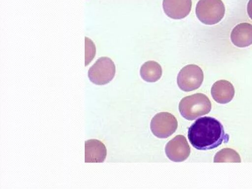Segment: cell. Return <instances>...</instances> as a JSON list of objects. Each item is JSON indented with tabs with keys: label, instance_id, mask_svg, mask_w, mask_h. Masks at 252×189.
Listing matches in <instances>:
<instances>
[{
	"label": "cell",
	"instance_id": "obj_1",
	"mask_svg": "<svg viewBox=\"0 0 252 189\" xmlns=\"http://www.w3.org/2000/svg\"><path fill=\"white\" fill-rule=\"evenodd\" d=\"M188 137L192 145L199 150L216 148L223 143H227L230 138L221 122L210 117L196 120L189 127Z\"/></svg>",
	"mask_w": 252,
	"mask_h": 189
},
{
	"label": "cell",
	"instance_id": "obj_2",
	"mask_svg": "<svg viewBox=\"0 0 252 189\" xmlns=\"http://www.w3.org/2000/svg\"><path fill=\"white\" fill-rule=\"evenodd\" d=\"M212 105L206 95L198 93L186 96L180 101L179 110L182 116L193 121L210 112Z\"/></svg>",
	"mask_w": 252,
	"mask_h": 189
},
{
	"label": "cell",
	"instance_id": "obj_3",
	"mask_svg": "<svg viewBox=\"0 0 252 189\" xmlns=\"http://www.w3.org/2000/svg\"><path fill=\"white\" fill-rule=\"evenodd\" d=\"M195 14L200 22L212 25L221 21L225 14V7L222 0H199Z\"/></svg>",
	"mask_w": 252,
	"mask_h": 189
},
{
	"label": "cell",
	"instance_id": "obj_4",
	"mask_svg": "<svg viewBox=\"0 0 252 189\" xmlns=\"http://www.w3.org/2000/svg\"><path fill=\"white\" fill-rule=\"evenodd\" d=\"M115 64L110 58L102 57L89 70L90 81L97 85H105L110 82L115 76Z\"/></svg>",
	"mask_w": 252,
	"mask_h": 189
},
{
	"label": "cell",
	"instance_id": "obj_5",
	"mask_svg": "<svg viewBox=\"0 0 252 189\" xmlns=\"http://www.w3.org/2000/svg\"><path fill=\"white\" fill-rule=\"evenodd\" d=\"M204 79V72L201 68L195 64H189L184 66L179 72L177 85L182 90L190 92L200 87Z\"/></svg>",
	"mask_w": 252,
	"mask_h": 189
},
{
	"label": "cell",
	"instance_id": "obj_6",
	"mask_svg": "<svg viewBox=\"0 0 252 189\" xmlns=\"http://www.w3.org/2000/svg\"><path fill=\"white\" fill-rule=\"evenodd\" d=\"M178 122L176 117L168 112L157 114L151 120V130L159 138H167L177 129Z\"/></svg>",
	"mask_w": 252,
	"mask_h": 189
},
{
	"label": "cell",
	"instance_id": "obj_7",
	"mask_svg": "<svg viewBox=\"0 0 252 189\" xmlns=\"http://www.w3.org/2000/svg\"><path fill=\"white\" fill-rule=\"evenodd\" d=\"M165 152L170 160L175 162H181L189 157L190 149L185 137L179 135L167 144Z\"/></svg>",
	"mask_w": 252,
	"mask_h": 189
},
{
	"label": "cell",
	"instance_id": "obj_8",
	"mask_svg": "<svg viewBox=\"0 0 252 189\" xmlns=\"http://www.w3.org/2000/svg\"><path fill=\"white\" fill-rule=\"evenodd\" d=\"M192 7V0H163V8L165 14L173 19L185 18Z\"/></svg>",
	"mask_w": 252,
	"mask_h": 189
},
{
	"label": "cell",
	"instance_id": "obj_9",
	"mask_svg": "<svg viewBox=\"0 0 252 189\" xmlns=\"http://www.w3.org/2000/svg\"><path fill=\"white\" fill-rule=\"evenodd\" d=\"M213 99L221 104L228 103L235 96V87L230 81L222 80L215 82L211 88Z\"/></svg>",
	"mask_w": 252,
	"mask_h": 189
},
{
	"label": "cell",
	"instance_id": "obj_10",
	"mask_svg": "<svg viewBox=\"0 0 252 189\" xmlns=\"http://www.w3.org/2000/svg\"><path fill=\"white\" fill-rule=\"evenodd\" d=\"M107 155L104 144L97 139L88 140L85 143V162H102Z\"/></svg>",
	"mask_w": 252,
	"mask_h": 189
},
{
	"label": "cell",
	"instance_id": "obj_11",
	"mask_svg": "<svg viewBox=\"0 0 252 189\" xmlns=\"http://www.w3.org/2000/svg\"><path fill=\"white\" fill-rule=\"evenodd\" d=\"M230 40L238 48H246L252 45V25L241 23L233 28L230 34Z\"/></svg>",
	"mask_w": 252,
	"mask_h": 189
},
{
	"label": "cell",
	"instance_id": "obj_12",
	"mask_svg": "<svg viewBox=\"0 0 252 189\" xmlns=\"http://www.w3.org/2000/svg\"><path fill=\"white\" fill-rule=\"evenodd\" d=\"M162 73L161 65L154 61H148L145 62L140 70L142 79L148 82H154L159 80L162 76Z\"/></svg>",
	"mask_w": 252,
	"mask_h": 189
},
{
	"label": "cell",
	"instance_id": "obj_13",
	"mask_svg": "<svg viewBox=\"0 0 252 189\" xmlns=\"http://www.w3.org/2000/svg\"><path fill=\"white\" fill-rule=\"evenodd\" d=\"M239 154L235 150L230 148H225L218 152L215 156L214 162H240Z\"/></svg>",
	"mask_w": 252,
	"mask_h": 189
},
{
	"label": "cell",
	"instance_id": "obj_14",
	"mask_svg": "<svg viewBox=\"0 0 252 189\" xmlns=\"http://www.w3.org/2000/svg\"><path fill=\"white\" fill-rule=\"evenodd\" d=\"M96 52V46L94 43L88 38L85 37V66L92 61Z\"/></svg>",
	"mask_w": 252,
	"mask_h": 189
},
{
	"label": "cell",
	"instance_id": "obj_15",
	"mask_svg": "<svg viewBox=\"0 0 252 189\" xmlns=\"http://www.w3.org/2000/svg\"><path fill=\"white\" fill-rule=\"evenodd\" d=\"M247 13L248 15L252 20V0H249L247 5Z\"/></svg>",
	"mask_w": 252,
	"mask_h": 189
}]
</instances>
